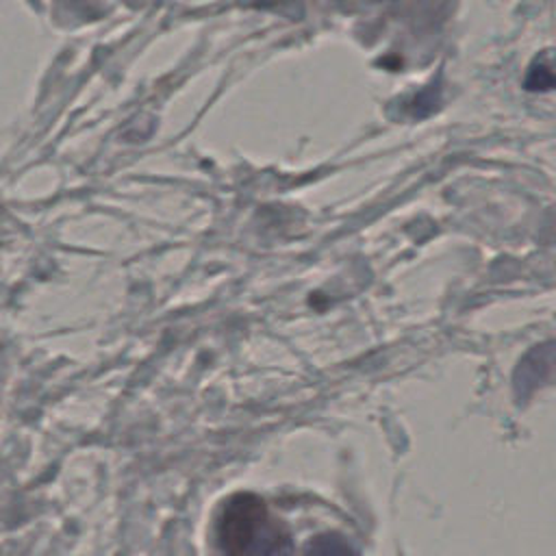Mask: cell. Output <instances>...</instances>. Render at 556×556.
<instances>
[{
    "label": "cell",
    "instance_id": "obj_1",
    "mask_svg": "<svg viewBox=\"0 0 556 556\" xmlns=\"http://www.w3.org/2000/svg\"><path fill=\"white\" fill-rule=\"evenodd\" d=\"M269 513L256 493L230 495L217 519V543L226 556H252Z\"/></svg>",
    "mask_w": 556,
    "mask_h": 556
},
{
    "label": "cell",
    "instance_id": "obj_2",
    "mask_svg": "<svg viewBox=\"0 0 556 556\" xmlns=\"http://www.w3.org/2000/svg\"><path fill=\"white\" fill-rule=\"evenodd\" d=\"M552 363H554V354H552V343H545L536 350H532L517 367L515 371V391L519 397L530 395L541 382H545L552 374Z\"/></svg>",
    "mask_w": 556,
    "mask_h": 556
},
{
    "label": "cell",
    "instance_id": "obj_3",
    "mask_svg": "<svg viewBox=\"0 0 556 556\" xmlns=\"http://www.w3.org/2000/svg\"><path fill=\"white\" fill-rule=\"evenodd\" d=\"M252 556H295V547H293L289 528L280 519L269 517L258 534Z\"/></svg>",
    "mask_w": 556,
    "mask_h": 556
},
{
    "label": "cell",
    "instance_id": "obj_4",
    "mask_svg": "<svg viewBox=\"0 0 556 556\" xmlns=\"http://www.w3.org/2000/svg\"><path fill=\"white\" fill-rule=\"evenodd\" d=\"M304 556H361V554L354 547V543L345 539L341 532H321L306 543Z\"/></svg>",
    "mask_w": 556,
    "mask_h": 556
},
{
    "label": "cell",
    "instance_id": "obj_5",
    "mask_svg": "<svg viewBox=\"0 0 556 556\" xmlns=\"http://www.w3.org/2000/svg\"><path fill=\"white\" fill-rule=\"evenodd\" d=\"M554 85V74L549 70V65L545 63H534L530 74H528V80H526V87L528 89H534V91H545Z\"/></svg>",
    "mask_w": 556,
    "mask_h": 556
}]
</instances>
